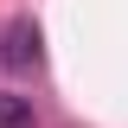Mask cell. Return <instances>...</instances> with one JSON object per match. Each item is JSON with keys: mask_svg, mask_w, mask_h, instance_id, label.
I'll list each match as a JSON object with an SVG mask.
<instances>
[{"mask_svg": "<svg viewBox=\"0 0 128 128\" xmlns=\"http://www.w3.org/2000/svg\"><path fill=\"white\" fill-rule=\"evenodd\" d=\"M0 128H32V96L0 90Z\"/></svg>", "mask_w": 128, "mask_h": 128, "instance_id": "7a4b0ae2", "label": "cell"}, {"mask_svg": "<svg viewBox=\"0 0 128 128\" xmlns=\"http://www.w3.org/2000/svg\"><path fill=\"white\" fill-rule=\"evenodd\" d=\"M0 64H13V70H38V64H45V38H38L32 19H13V26H6V38H0Z\"/></svg>", "mask_w": 128, "mask_h": 128, "instance_id": "6da1fadb", "label": "cell"}]
</instances>
